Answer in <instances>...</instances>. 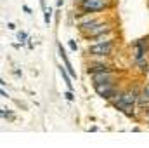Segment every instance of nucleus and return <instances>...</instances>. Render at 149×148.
<instances>
[{"mask_svg":"<svg viewBox=\"0 0 149 148\" xmlns=\"http://www.w3.org/2000/svg\"><path fill=\"white\" fill-rule=\"evenodd\" d=\"M144 94H146V96H149V84L144 87Z\"/></svg>","mask_w":149,"mask_h":148,"instance_id":"14","label":"nucleus"},{"mask_svg":"<svg viewBox=\"0 0 149 148\" xmlns=\"http://www.w3.org/2000/svg\"><path fill=\"white\" fill-rule=\"evenodd\" d=\"M50 16H52V11L50 9H43V19H45V25H49L50 23Z\"/></svg>","mask_w":149,"mask_h":148,"instance_id":"9","label":"nucleus"},{"mask_svg":"<svg viewBox=\"0 0 149 148\" xmlns=\"http://www.w3.org/2000/svg\"><path fill=\"white\" fill-rule=\"evenodd\" d=\"M59 72H61V75H63V78H64V82H66V85H68L70 89H73V84H71V78H70L71 75H68L70 72L66 70V66H64V68H63V66H59Z\"/></svg>","mask_w":149,"mask_h":148,"instance_id":"7","label":"nucleus"},{"mask_svg":"<svg viewBox=\"0 0 149 148\" xmlns=\"http://www.w3.org/2000/svg\"><path fill=\"white\" fill-rule=\"evenodd\" d=\"M101 72H109V68L104 66V65H94V66H88V73H101Z\"/></svg>","mask_w":149,"mask_h":148,"instance_id":"8","label":"nucleus"},{"mask_svg":"<svg viewBox=\"0 0 149 148\" xmlns=\"http://www.w3.org/2000/svg\"><path fill=\"white\" fill-rule=\"evenodd\" d=\"M17 40L23 44V42L26 40V33H24V32H19V33H17Z\"/></svg>","mask_w":149,"mask_h":148,"instance_id":"10","label":"nucleus"},{"mask_svg":"<svg viewBox=\"0 0 149 148\" xmlns=\"http://www.w3.org/2000/svg\"><path fill=\"white\" fill-rule=\"evenodd\" d=\"M108 0H83L80 4V9L83 12H95V11H102L104 7H108Z\"/></svg>","mask_w":149,"mask_h":148,"instance_id":"1","label":"nucleus"},{"mask_svg":"<svg viewBox=\"0 0 149 148\" xmlns=\"http://www.w3.org/2000/svg\"><path fill=\"white\" fill-rule=\"evenodd\" d=\"M137 99H139L137 91H127V92L120 98V101H121V103H125V105H134Z\"/></svg>","mask_w":149,"mask_h":148,"instance_id":"3","label":"nucleus"},{"mask_svg":"<svg viewBox=\"0 0 149 148\" xmlns=\"http://www.w3.org/2000/svg\"><path fill=\"white\" fill-rule=\"evenodd\" d=\"M106 32H109V26L108 25H101V26H95L92 32H88L87 35L88 37H94V38H97V37H101L102 33H106Z\"/></svg>","mask_w":149,"mask_h":148,"instance_id":"6","label":"nucleus"},{"mask_svg":"<svg viewBox=\"0 0 149 148\" xmlns=\"http://www.w3.org/2000/svg\"><path fill=\"white\" fill-rule=\"evenodd\" d=\"M64 96H66V99H70V101H73V99H74V98H73V94H71V92H66Z\"/></svg>","mask_w":149,"mask_h":148,"instance_id":"12","label":"nucleus"},{"mask_svg":"<svg viewBox=\"0 0 149 148\" xmlns=\"http://www.w3.org/2000/svg\"><path fill=\"white\" fill-rule=\"evenodd\" d=\"M70 47H71L73 51H76V49H78V47H76V42H74V40H70Z\"/></svg>","mask_w":149,"mask_h":148,"instance_id":"11","label":"nucleus"},{"mask_svg":"<svg viewBox=\"0 0 149 148\" xmlns=\"http://www.w3.org/2000/svg\"><path fill=\"white\" fill-rule=\"evenodd\" d=\"M111 51H113V42L111 40H108L106 44L101 42V44L90 47V49H88V54H94V56H109Z\"/></svg>","mask_w":149,"mask_h":148,"instance_id":"2","label":"nucleus"},{"mask_svg":"<svg viewBox=\"0 0 149 148\" xmlns=\"http://www.w3.org/2000/svg\"><path fill=\"white\" fill-rule=\"evenodd\" d=\"M59 56H61V59L64 61V66H66V70L70 72V75H71V77H76V73H74V70L71 68V63H70V61H68V58H66V52H64L63 45H59Z\"/></svg>","mask_w":149,"mask_h":148,"instance_id":"5","label":"nucleus"},{"mask_svg":"<svg viewBox=\"0 0 149 148\" xmlns=\"http://www.w3.org/2000/svg\"><path fill=\"white\" fill-rule=\"evenodd\" d=\"M146 111H148V115H149V108H148V110H146Z\"/></svg>","mask_w":149,"mask_h":148,"instance_id":"15","label":"nucleus"},{"mask_svg":"<svg viewBox=\"0 0 149 148\" xmlns=\"http://www.w3.org/2000/svg\"><path fill=\"white\" fill-rule=\"evenodd\" d=\"M94 84H104V82H111L109 72H101V73H92Z\"/></svg>","mask_w":149,"mask_h":148,"instance_id":"4","label":"nucleus"},{"mask_svg":"<svg viewBox=\"0 0 149 148\" xmlns=\"http://www.w3.org/2000/svg\"><path fill=\"white\" fill-rule=\"evenodd\" d=\"M7 28H9V30H14V28H16V25H14V23H9V25H7Z\"/></svg>","mask_w":149,"mask_h":148,"instance_id":"13","label":"nucleus"}]
</instances>
